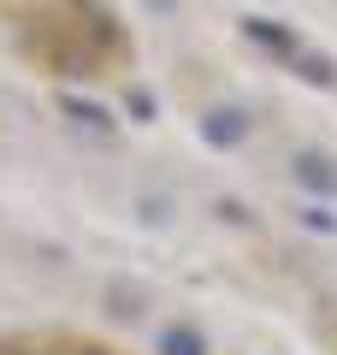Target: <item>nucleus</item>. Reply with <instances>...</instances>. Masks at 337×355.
<instances>
[{"mask_svg": "<svg viewBox=\"0 0 337 355\" xmlns=\"http://www.w3.org/2000/svg\"><path fill=\"white\" fill-rule=\"evenodd\" d=\"M166 343H172V355H196V343H189V338H166Z\"/></svg>", "mask_w": 337, "mask_h": 355, "instance_id": "nucleus-1", "label": "nucleus"}]
</instances>
